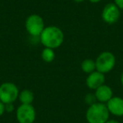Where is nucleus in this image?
<instances>
[{
  "mask_svg": "<svg viewBox=\"0 0 123 123\" xmlns=\"http://www.w3.org/2000/svg\"><path fill=\"white\" fill-rule=\"evenodd\" d=\"M39 39L45 47L54 50L61 46L63 43L64 33L57 26H46L39 36Z\"/></svg>",
  "mask_w": 123,
  "mask_h": 123,
  "instance_id": "obj_1",
  "label": "nucleus"
},
{
  "mask_svg": "<svg viewBox=\"0 0 123 123\" xmlns=\"http://www.w3.org/2000/svg\"><path fill=\"white\" fill-rule=\"evenodd\" d=\"M110 115L105 104L96 102L89 106L85 118L88 123H105L110 119Z\"/></svg>",
  "mask_w": 123,
  "mask_h": 123,
  "instance_id": "obj_2",
  "label": "nucleus"
},
{
  "mask_svg": "<svg viewBox=\"0 0 123 123\" xmlns=\"http://www.w3.org/2000/svg\"><path fill=\"white\" fill-rule=\"evenodd\" d=\"M116 63V56L111 51H103L95 60L96 70L102 74H107L114 69Z\"/></svg>",
  "mask_w": 123,
  "mask_h": 123,
  "instance_id": "obj_3",
  "label": "nucleus"
},
{
  "mask_svg": "<svg viewBox=\"0 0 123 123\" xmlns=\"http://www.w3.org/2000/svg\"><path fill=\"white\" fill-rule=\"evenodd\" d=\"M25 30L33 37H39L45 29L44 19L41 15L36 14H31L25 20Z\"/></svg>",
  "mask_w": 123,
  "mask_h": 123,
  "instance_id": "obj_4",
  "label": "nucleus"
},
{
  "mask_svg": "<svg viewBox=\"0 0 123 123\" xmlns=\"http://www.w3.org/2000/svg\"><path fill=\"white\" fill-rule=\"evenodd\" d=\"M18 86L12 82H4L0 85V101L4 104L14 103L19 97Z\"/></svg>",
  "mask_w": 123,
  "mask_h": 123,
  "instance_id": "obj_5",
  "label": "nucleus"
},
{
  "mask_svg": "<svg viewBox=\"0 0 123 123\" xmlns=\"http://www.w3.org/2000/svg\"><path fill=\"white\" fill-rule=\"evenodd\" d=\"M36 111L32 105L21 104L16 109V120L19 123H34Z\"/></svg>",
  "mask_w": 123,
  "mask_h": 123,
  "instance_id": "obj_6",
  "label": "nucleus"
},
{
  "mask_svg": "<svg viewBox=\"0 0 123 123\" xmlns=\"http://www.w3.org/2000/svg\"><path fill=\"white\" fill-rule=\"evenodd\" d=\"M101 17L106 24L113 25L119 20L121 17V9L115 3H109L103 9Z\"/></svg>",
  "mask_w": 123,
  "mask_h": 123,
  "instance_id": "obj_7",
  "label": "nucleus"
},
{
  "mask_svg": "<svg viewBox=\"0 0 123 123\" xmlns=\"http://www.w3.org/2000/svg\"><path fill=\"white\" fill-rule=\"evenodd\" d=\"M105 74L97 70L88 74L85 80L86 86L89 89H92V90H95L99 86L103 85L105 84Z\"/></svg>",
  "mask_w": 123,
  "mask_h": 123,
  "instance_id": "obj_8",
  "label": "nucleus"
},
{
  "mask_svg": "<svg viewBox=\"0 0 123 123\" xmlns=\"http://www.w3.org/2000/svg\"><path fill=\"white\" fill-rule=\"evenodd\" d=\"M105 105L110 114L117 117L123 116V98L113 96Z\"/></svg>",
  "mask_w": 123,
  "mask_h": 123,
  "instance_id": "obj_9",
  "label": "nucleus"
},
{
  "mask_svg": "<svg viewBox=\"0 0 123 123\" xmlns=\"http://www.w3.org/2000/svg\"><path fill=\"white\" fill-rule=\"evenodd\" d=\"M94 95L98 102L104 103V104H106L114 96L112 89L105 84L94 90Z\"/></svg>",
  "mask_w": 123,
  "mask_h": 123,
  "instance_id": "obj_10",
  "label": "nucleus"
},
{
  "mask_svg": "<svg viewBox=\"0 0 123 123\" xmlns=\"http://www.w3.org/2000/svg\"><path fill=\"white\" fill-rule=\"evenodd\" d=\"M18 99L23 105H32L35 99V94L31 90L25 89L22 91H19Z\"/></svg>",
  "mask_w": 123,
  "mask_h": 123,
  "instance_id": "obj_11",
  "label": "nucleus"
},
{
  "mask_svg": "<svg viewBox=\"0 0 123 123\" xmlns=\"http://www.w3.org/2000/svg\"><path fill=\"white\" fill-rule=\"evenodd\" d=\"M81 69H82L83 72L87 74L94 72L96 70L95 61L93 59H90V58L84 59L82 62V63H81Z\"/></svg>",
  "mask_w": 123,
  "mask_h": 123,
  "instance_id": "obj_12",
  "label": "nucleus"
},
{
  "mask_svg": "<svg viewBox=\"0 0 123 123\" xmlns=\"http://www.w3.org/2000/svg\"><path fill=\"white\" fill-rule=\"evenodd\" d=\"M55 57H56V55L53 49L45 47L41 51V58L46 62H52Z\"/></svg>",
  "mask_w": 123,
  "mask_h": 123,
  "instance_id": "obj_13",
  "label": "nucleus"
},
{
  "mask_svg": "<svg viewBox=\"0 0 123 123\" xmlns=\"http://www.w3.org/2000/svg\"><path fill=\"white\" fill-rule=\"evenodd\" d=\"M84 101H85V103L89 106L93 104H94V103L98 102L94 94H92V93H89V94H86L85 97H84Z\"/></svg>",
  "mask_w": 123,
  "mask_h": 123,
  "instance_id": "obj_14",
  "label": "nucleus"
},
{
  "mask_svg": "<svg viewBox=\"0 0 123 123\" xmlns=\"http://www.w3.org/2000/svg\"><path fill=\"white\" fill-rule=\"evenodd\" d=\"M14 111V103H9V104H5V112L11 113Z\"/></svg>",
  "mask_w": 123,
  "mask_h": 123,
  "instance_id": "obj_15",
  "label": "nucleus"
},
{
  "mask_svg": "<svg viewBox=\"0 0 123 123\" xmlns=\"http://www.w3.org/2000/svg\"><path fill=\"white\" fill-rule=\"evenodd\" d=\"M114 3L121 10H123V0H114Z\"/></svg>",
  "mask_w": 123,
  "mask_h": 123,
  "instance_id": "obj_16",
  "label": "nucleus"
},
{
  "mask_svg": "<svg viewBox=\"0 0 123 123\" xmlns=\"http://www.w3.org/2000/svg\"><path fill=\"white\" fill-rule=\"evenodd\" d=\"M5 112V104L0 101V117L3 116Z\"/></svg>",
  "mask_w": 123,
  "mask_h": 123,
  "instance_id": "obj_17",
  "label": "nucleus"
},
{
  "mask_svg": "<svg viewBox=\"0 0 123 123\" xmlns=\"http://www.w3.org/2000/svg\"><path fill=\"white\" fill-rule=\"evenodd\" d=\"M105 123H120L117 120H115V119H109Z\"/></svg>",
  "mask_w": 123,
  "mask_h": 123,
  "instance_id": "obj_18",
  "label": "nucleus"
},
{
  "mask_svg": "<svg viewBox=\"0 0 123 123\" xmlns=\"http://www.w3.org/2000/svg\"><path fill=\"white\" fill-rule=\"evenodd\" d=\"M89 2L92 3V4H98V3L101 2L102 0H89Z\"/></svg>",
  "mask_w": 123,
  "mask_h": 123,
  "instance_id": "obj_19",
  "label": "nucleus"
},
{
  "mask_svg": "<svg viewBox=\"0 0 123 123\" xmlns=\"http://www.w3.org/2000/svg\"><path fill=\"white\" fill-rule=\"evenodd\" d=\"M121 85L123 86V72H122V74H121Z\"/></svg>",
  "mask_w": 123,
  "mask_h": 123,
  "instance_id": "obj_20",
  "label": "nucleus"
},
{
  "mask_svg": "<svg viewBox=\"0 0 123 123\" xmlns=\"http://www.w3.org/2000/svg\"><path fill=\"white\" fill-rule=\"evenodd\" d=\"M74 1L76 3H83L84 1H85V0H74Z\"/></svg>",
  "mask_w": 123,
  "mask_h": 123,
  "instance_id": "obj_21",
  "label": "nucleus"
}]
</instances>
